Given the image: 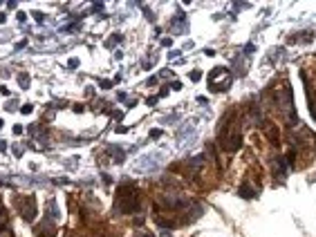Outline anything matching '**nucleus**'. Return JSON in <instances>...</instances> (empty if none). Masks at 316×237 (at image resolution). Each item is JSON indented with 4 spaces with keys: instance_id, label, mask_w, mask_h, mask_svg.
<instances>
[{
    "instance_id": "1",
    "label": "nucleus",
    "mask_w": 316,
    "mask_h": 237,
    "mask_svg": "<svg viewBox=\"0 0 316 237\" xmlns=\"http://www.w3.org/2000/svg\"><path fill=\"white\" fill-rule=\"evenodd\" d=\"M141 206V195L139 190L132 184H126L117 190V197H115V210L119 215H132L137 213Z\"/></svg>"
},
{
    "instance_id": "2",
    "label": "nucleus",
    "mask_w": 316,
    "mask_h": 237,
    "mask_svg": "<svg viewBox=\"0 0 316 237\" xmlns=\"http://www.w3.org/2000/svg\"><path fill=\"white\" fill-rule=\"evenodd\" d=\"M231 74H229L227 68H215L213 72L209 74V90L211 92H224L231 85Z\"/></svg>"
},
{
    "instance_id": "3",
    "label": "nucleus",
    "mask_w": 316,
    "mask_h": 237,
    "mask_svg": "<svg viewBox=\"0 0 316 237\" xmlns=\"http://www.w3.org/2000/svg\"><path fill=\"white\" fill-rule=\"evenodd\" d=\"M220 141H222V148L224 150H229V152H236L242 145V136H240V132H238V128H231L229 126H222L220 128Z\"/></svg>"
},
{
    "instance_id": "4",
    "label": "nucleus",
    "mask_w": 316,
    "mask_h": 237,
    "mask_svg": "<svg viewBox=\"0 0 316 237\" xmlns=\"http://www.w3.org/2000/svg\"><path fill=\"white\" fill-rule=\"evenodd\" d=\"M14 202H16V208H18L20 217H23L25 222H34L36 219V199L32 197V195H20Z\"/></svg>"
},
{
    "instance_id": "5",
    "label": "nucleus",
    "mask_w": 316,
    "mask_h": 237,
    "mask_svg": "<svg viewBox=\"0 0 316 237\" xmlns=\"http://www.w3.org/2000/svg\"><path fill=\"white\" fill-rule=\"evenodd\" d=\"M36 235H39V237H54V235H56V224L52 222V215H49V217H45L43 222L39 224V228H36Z\"/></svg>"
},
{
    "instance_id": "6",
    "label": "nucleus",
    "mask_w": 316,
    "mask_h": 237,
    "mask_svg": "<svg viewBox=\"0 0 316 237\" xmlns=\"http://www.w3.org/2000/svg\"><path fill=\"white\" fill-rule=\"evenodd\" d=\"M161 202H164L168 208H175V210L177 208H184L186 203H189L184 197H182V195H164V197H161Z\"/></svg>"
},
{
    "instance_id": "7",
    "label": "nucleus",
    "mask_w": 316,
    "mask_h": 237,
    "mask_svg": "<svg viewBox=\"0 0 316 237\" xmlns=\"http://www.w3.org/2000/svg\"><path fill=\"white\" fill-rule=\"evenodd\" d=\"M157 159H161L159 155H146L141 161H137V170H151L157 166Z\"/></svg>"
},
{
    "instance_id": "8",
    "label": "nucleus",
    "mask_w": 316,
    "mask_h": 237,
    "mask_svg": "<svg viewBox=\"0 0 316 237\" xmlns=\"http://www.w3.org/2000/svg\"><path fill=\"white\" fill-rule=\"evenodd\" d=\"M285 170H287L285 159H282V157H276V159H274V174H276V177H285Z\"/></svg>"
},
{
    "instance_id": "9",
    "label": "nucleus",
    "mask_w": 316,
    "mask_h": 237,
    "mask_svg": "<svg viewBox=\"0 0 316 237\" xmlns=\"http://www.w3.org/2000/svg\"><path fill=\"white\" fill-rule=\"evenodd\" d=\"M106 150L110 152L112 157H115V161H117V164H121V161H123V157H126V150H121V148H117V145H108Z\"/></svg>"
},
{
    "instance_id": "10",
    "label": "nucleus",
    "mask_w": 316,
    "mask_h": 237,
    "mask_svg": "<svg viewBox=\"0 0 316 237\" xmlns=\"http://www.w3.org/2000/svg\"><path fill=\"white\" fill-rule=\"evenodd\" d=\"M7 222H9V215H7L5 206H2V202H0V228H5Z\"/></svg>"
},
{
    "instance_id": "11",
    "label": "nucleus",
    "mask_w": 316,
    "mask_h": 237,
    "mask_svg": "<svg viewBox=\"0 0 316 237\" xmlns=\"http://www.w3.org/2000/svg\"><path fill=\"white\" fill-rule=\"evenodd\" d=\"M18 83H20V87H25V90H27V87H30V74H18Z\"/></svg>"
},
{
    "instance_id": "12",
    "label": "nucleus",
    "mask_w": 316,
    "mask_h": 237,
    "mask_svg": "<svg viewBox=\"0 0 316 237\" xmlns=\"http://www.w3.org/2000/svg\"><path fill=\"white\" fill-rule=\"evenodd\" d=\"M240 197H244V199L253 197V188H249V186H242V188H240Z\"/></svg>"
},
{
    "instance_id": "13",
    "label": "nucleus",
    "mask_w": 316,
    "mask_h": 237,
    "mask_svg": "<svg viewBox=\"0 0 316 237\" xmlns=\"http://www.w3.org/2000/svg\"><path fill=\"white\" fill-rule=\"evenodd\" d=\"M119 40H121V34H115V36H112V38H110V40H108V43H106V45H108V47H115V45H117V43H119Z\"/></svg>"
},
{
    "instance_id": "14",
    "label": "nucleus",
    "mask_w": 316,
    "mask_h": 237,
    "mask_svg": "<svg viewBox=\"0 0 316 237\" xmlns=\"http://www.w3.org/2000/svg\"><path fill=\"white\" fill-rule=\"evenodd\" d=\"M199 78H202V72H198V69L191 72V81H199Z\"/></svg>"
},
{
    "instance_id": "15",
    "label": "nucleus",
    "mask_w": 316,
    "mask_h": 237,
    "mask_svg": "<svg viewBox=\"0 0 316 237\" xmlns=\"http://www.w3.org/2000/svg\"><path fill=\"white\" fill-rule=\"evenodd\" d=\"M20 112H23V114H30V112H32V105H30V103H27V105H23V107H20Z\"/></svg>"
},
{
    "instance_id": "16",
    "label": "nucleus",
    "mask_w": 316,
    "mask_h": 237,
    "mask_svg": "<svg viewBox=\"0 0 316 237\" xmlns=\"http://www.w3.org/2000/svg\"><path fill=\"white\" fill-rule=\"evenodd\" d=\"M157 136H161V130L155 128V130H151V139H157Z\"/></svg>"
},
{
    "instance_id": "17",
    "label": "nucleus",
    "mask_w": 316,
    "mask_h": 237,
    "mask_svg": "<svg viewBox=\"0 0 316 237\" xmlns=\"http://www.w3.org/2000/svg\"><path fill=\"white\" fill-rule=\"evenodd\" d=\"M34 18H36V20H39V23H43V20H45V16H43V14H40V11H34Z\"/></svg>"
},
{
    "instance_id": "18",
    "label": "nucleus",
    "mask_w": 316,
    "mask_h": 237,
    "mask_svg": "<svg viewBox=\"0 0 316 237\" xmlns=\"http://www.w3.org/2000/svg\"><path fill=\"white\" fill-rule=\"evenodd\" d=\"M170 90H182V83H180V81L173 83V85H170Z\"/></svg>"
},
{
    "instance_id": "19",
    "label": "nucleus",
    "mask_w": 316,
    "mask_h": 237,
    "mask_svg": "<svg viewBox=\"0 0 316 237\" xmlns=\"http://www.w3.org/2000/svg\"><path fill=\"white\" fill-rule=\"evenodd\" d=\"M14 135H23V128H20V126H14Z\"/></svg>"
},
{
    "instance_id": "20",
    "label": "nucleus",
    "mask_w": 316,
    "mask_h": 237,
    "mask_svg": "<svg viewBox=\"0 0 316 237\" xmlns=\"http://www.w3.org/2000/svg\"><path fill=\"white\" fill-rule=\"evenodd\" d=\"M7 150V143H5V141H0V152H5Z\"/></svg>"
},
{
    "instance_id": "21",
    "label": "nucleus",
    "mask_w": 316,
    "mask_h": 237,
    "mask_svg": "<svg viewBox=\"0 0 316 237\" xmlns=\"http://www.w3.org/2000/svg\"><path fill=\"white\" fill-rule=\"evenodd\" d=\"M5 20H7V16H5V14H2V11H0V25L5 23Z\"/></svg>"
},
{
    "instance_id": "22",
    "label": "nucleus",
    "mask_w": 316,
    "mask_h": 237,
    "mask_svg": "<svg viewBox=\"0 0 316 237\" xmlns=\"http://www.w3.org/2000/svg\"><path fill=\"white\" fill-rule=\"evenodd\" d=\"M139 237H155V235H151V233H144V235H139Z\"/></svg>"
},
{
    "instance_id": "23",
    "label": "nucleus",
    "mask_w": 316,
    "mask_h": 237,
    "mask_svg": "<svg viewBox=\"0 0 316 237\" xmlns=\"http://www.w3.org/2000/svg\"><path fill=\"white\" fill-rule=\"evenodd\" d=\"M0 128H2V119H0Z\"/></svg>"
}]
</instances>
